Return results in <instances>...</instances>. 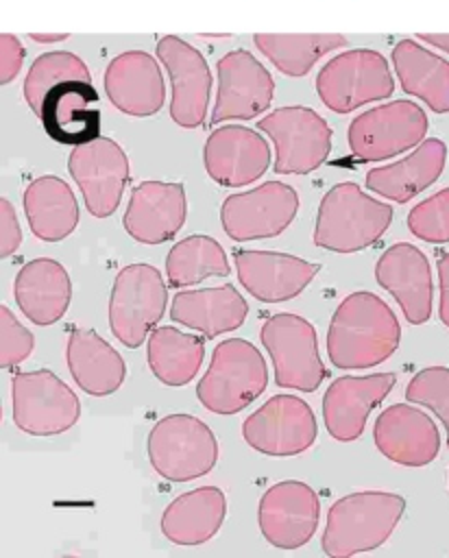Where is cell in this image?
<instances>
[{
	"label": "cell",
	"instance_id": "74e56055",
	"mask_svg": "<svg viewBox=\"0 0 449 558\" xmlns=\"http://www.w3.org/2000/svg\"><path fill=\"white\" fill-rule=\"evenodd\" d=\"M408 229L429 244L449 242V187H442L410 209Z\"/></svg>",
	"mask_w": 449,
	"mask_h": 558
},
{
	"label": "cell",
	"instance_id": "6da1fadb",
	"mask_svg": "<svg viewBox=\"0 0 449 558\" xmlns=\"http://www.w3.org/2000/svg\"><path fill=\"white\" fill-rule=\"evenodd\" d=\"M401 325L384 299L360 290L336 307L327 331V355L336 368H371L399 347Z\"/></svg>",
	"mask_w": 449,
	"mask_h": 558
},
{
	"label": "cell",
	"instance_id": "d6a6232c",
	"mask_svg": "<svg viewBox=\"0 0 449 558\" xmlns=\"http://www.w3.org/2000/svg\"><path fill=\"white\" fill-rule=\"evenodd\" d=\"M148 366L153 375L166 386H185L190 384L205 357L203 338L179 331L177 327H157L148 336L146 349Z\"/></svg>",
	"mask_w": 449,
	"mask_h": 558
},
{
	"label": "cell",
	"instance_id": "7402d4cb",
	"mask_svg": "<svg viewBox=\"0 0 449 558\" xmlns=\"http://www.w3.org/2000/svg\"><path fill=\"white\" fill-rule=\"evenodd\" d=\"M240 283L262 303H281L299 296L318 275L320 264L277 251H235Z\"/></svg>",
	"mask_w": 449,
	"mask_h": 558
},
{
	"label": "cell",
	"instance_id": "9a60e30c",
	"mask_svg": "<svg viewBox=\"0 0 449 558\" xmlns=\"http://www.w3.org/2000/svg\"><path fill=\"white\" fill-rule=\"evenodd\" d=\"M318 517L320 501L316 490L299 480L272 484L257 506L259 532L279 549L303 547L314 536Z\"/></svg>",
	"mask_w": 449,
	"mask_h": 558
},
{
	"label": "cell",
	"instance_id": "d4e9b609",
	"mask_svg": "<svg viewBox=\"0 0 449 558\" xmlns=\"http://www.w3.org/2000/svg\"><path fill=\"white\" fill-rule=\"evenodd\" d=\"M98 100L100 96L92 81L70 78L57 83L44 96L37 118L57 144H87L100 135Z\"/></svg>",
	"mask_w": 449,
	"mask_h": 558
},
{
	"label": "cell",
	"instance_id": "8fae6325",
	"mask_svg": "<svg viewBox=\"0 0 449 558\" xmlns=\"http://www.w3.org/2000/svg\"><path fill=\"white\" fill-rule=\"evenodd\" d=\"M427 116L412 100H392L355 116L347 140L357 161L397 157L425 140Z\"/></svg>",
	"mask_w": 449,
	"mask_h": 558
},
{
	"label": "cell",
	"instance_id": "9c48e42d",
	"mask_svg": "<svg viewBox=\"0 0 449 558\" xmlns=\"http://www.w3.org/2000/svg\"><path fill=\"white\" fill-rule=\"evenodd\" d=\"M11 408L17 429L31 436L63 434L81 418L76 392L46 368L13 375Z\"/></svg>",
	"mask_w": 449,
	"mask_h": 558
},
{
	"label": "cell",
	"instance_id": "ee69618b",
	"mask_svg": "<svg viewBox=\"0 0 449 558\" xmlns=\"http://www.w3.org/2000/svg\"><path fill=\"white\" fill-rule=\"evenodd\" d=\"M31 39L37 44H54L68 39V33H31Z\"/></svg>",
	"mask_w": 449,
	"mask_h": 558
},
{
	"label": "cell",
	"instance_id": "4fadbf2b",
	"mask_svg": "<svg viewBox=\"0 0 449 558\" xmlns=\"http://www.w3.org/2000/svg\"><path fill=\"white\" fill-rule=\"evenodd\" d=\"M318 434L316 416L307 401L294 395H275L242 423L248 447L264 456H299L307 451Z\"/></svg>",
	"mask_w": 449,
	"mask_h": 558
},
{
	"label": "cell",
	"instance_id": "b9f144b4",
	"mask_svg": "<svg viewBox=\"0 0 449 558\" xmlns=\"http://www.w3.org/2000/svg\"><path fill=\"white\" fill-rule=\"evenodd\" d=\"M438 283H440V301H438V316L445 327H449V253L438 257Z\"/></svg>",
	"mask_w": 449,
	"mask_h": 558
},
{
	"label": "cell",
	"instance_id": "83f0119b",
	"mask_svg": "<svg viewBox=\"0 0 449 558\" xmlns=\"http://www.w3.org/2000/svg\"><path fill=\"white\" fill-rule=\"evenodd\" d=\"M445 142L438 137H427L408 157L368 170L366 187L395 203H408L438 181L445 170Z\"/></svg>",
	"mask_w": 449,
	"mask_h": 558
},
{
	"label": "cell",
	"instance_id": "4dcf8cb0",
	"mask_svg": "<svg viewBox=\"0 0 449 558\" xmlns=\"http://www.w3.org/2000/svg\"><path fill=\"white\" fill-rule=\"evenodd\" d=\"M24 214L33 235L41 242H61L78 225V203L72 187L52 174L26 185Z\"/></svg>",
	"mask_w": 449,
	"mask_h": 558
},
{
	"label": "cell",
	"instance_id": "60d3db41",
	"mask_svg": "<svg viewBox=\"0 0 449 558\" xmlns=\"http://www.w3.org/2000/svg\"><path fill=\"white\" fill-rule=\"evenodd\" d=\"M22 244V229L9 198H0V255L9 257Z\"/></svg>",
	"mask_w": 449,
	"mask_h": 558
},
{
	"label": "cell",
	"instance_id": "836d02e7",
	"mask_svg": "<svg viewBox=\"0 0 449 558\" xmlns=\"http://www.w3.org/2000/svg\"><path fill=\"white\" fill-rule=\"evenodd\" d=\"M257 50L286 76H305L314 63L331 50L344 48L347 37L338 33H257Z\"/></svg>",
	"mask_w": 449,
	"mask_h": 558
},
{
	"label": "cell",
	"instance_id": "ab89813d",
	"mask_svg": "<svg viewBox=\"0 0 449 558\" xmlns=\"http://www.w3.org/2000/svg\"><path fill=\"white\" fill-rule=\"evenodd\" d=\"M24 54H26L24 46L15 35L11 33L0 35V83L2 85L11 83L17 76L24 63Z\"/></svg>",
	"mask_w": 449,
	"mask_h": 558
},
{
	"label": "cell",
	"instance_id": "3957f363",
	"mask_svg": "<svg viewBox=\"0 0 449 558\" xmlns=\"http://www.w3.org/2000/svg\"><path fill=\"white\" fill-rule=\"evenodd\" d=\"M390 222V205L368 196L353 181L336 183L320 198L314 244L333 253H355L373 246Z\"/></svg>",
	"mask_w": 449,
	"mask_h": 558
},
{
	"label": "cell",
	"instance_id": "484cf974",
	"mask_svg": "<svg viewBox=\"0 0 449 558\" xmlns=\"http://www.w3.org/2000/svg\"><path fill=\"white\" fill-rule=\"evenodd\" d=\"M13 294L20 312L31 323L46 327L68 312L72 301V281L57 259L37 257L17 270Z\"/></svg>",
	"mask_w": 449,
	"mask_h": 558
},
{
	"label": "cell",
	"instance_id": "ac0fdd59",
	"mask_svg": "<svg viewBox=\"0 0 449 558\" xmlns=\"http://www.w3.org/2000/svg\"><path fill=\"white\" fill-rule=\"evenodd\" d=\"M207 174L222 187H242L257 181L270 166V146L253 129L225 124L209 133L203 146Z\"/></svg>",
	"mask_w": 449,
	"mask_h": 558
},
{
	"label": "cell",
	"instance_id": "f1b7e54d",
	"mask_svg": "<svg viewBox=\"0 0 449 558\" xmlns=\"http://www.w3.org/2000/svg\"><path fill=\"white\" fill-rule=\"evenodd\" d=\"M227 497L218 486H201L172 499L161 514V532L174 545H203L218 534Z\"/></svg>",
	"mask_w": 449,
	"mask_h": 558
},
{
	"label": "cell",
	"instance_id": "cb8c5ba5",
	"mask_svg": "<svg viewBox=\"0 0 449 558\" xmlns=\"http://www.w3.org/2000/svg\"><path fill=\"white\" fill-rule=\"evenodd\" d=\"M373 440L379 453L401 466H425L436 460L440 449L436 423L410 403L386 408L375 418Z\"/></svg>",
	"mask_w": 449,
	"mask_h": 558
},
{
	"label": "cell",
	"instance_id": "44dd1931",
	"mask_svg": "<svg viewBox=\"0 0 449 558\" xmlns=\"http://www.w3.org/2000/svg\"><path fill=\"white\" fill-rule=\"evenodd\" d=\"M377 283L388 290L408 323L423 325L432 316L434 281L425 253L408 242L386 248L375 264Z\"/></svg>",
	"mask_w": 449,
	"mask_h": 558
},
{
	"label": "cell",
	"instance_id": "ffe728a7",
	"mask_svg": "<svg viewBox=\"0 0 449 558\" xmlns=\"http://www.w3.org/2000/svg\"><path fill=\"white\" fill-rule=\"evenodd\" d=\"M187 216L183 183L142 181L133 187L122 225L139 244H163L172 240Z\"/></svg>",
	"mask_w": 449,
	"mask_h": 558
},
{
	"label": "cell",
	"instance_id": "d590c367",
	"mask_svg": "<svg viewBox=\"0 0 449 558\" xmlns=\"http://www.w3.org/2000/svg\"><path fill=\"white\" fill-rule=\"evenodd\" d=\"M70 78L92 81V74L81 57H76L74 52H68V50H52V52L39 54L31 63L26 78H24V100L31 107V111L35 116H39L44 96L57 83H63Z\"/></svg>",
	"mask_w": 449,
	"mask_h": 558
},
{
	"label": "cell",
	"instance_id": "5bb4252c",
	"mask_svg": "<svg viewBox=\"0 0 449 558\" xmlns=\"http://www.w3.org/2000/svg\"><path fill=\"white\" fill-rule=\"evenodd\" d=\"M68 170L92 216L109 218L118 209L129 183V157L116 140L98 135L87 144L74 146L68 157Z\"/></svg>",
	"mask_w": 449,
	"mask_h": 558
},
{
	"label": "cell",
	"instance_id": "1f68e13d",
	"mask_svg": "<svg viewBox=\"0 0 449 558\" xmlns=\"http://www.w3.org/2000/svg\"><path fill=\"white\" fill-rule=\"evenodd\" d=\"M392 65L401 89L421 98L432 111L449 113V61L429 52L414 39L392 48Z\"/></svg>",
	"mask_w": 449,
	"mask_h": 558
},
{
	"label": "cell",
	"instance_id": "e0dca14e",
	"mask_svg": "<svg viewBox=\"0 0 449 558\" xmlns=\"http://www.w3.org/2000/svg\"><path fill=\"white\" fill-rule=\"evenodd\" d=\"M157 57L172 83L170 118L183 129L203 126L211 92V74L205 57L177 35L159 37Z\"/></svg>",
	"mask_w": 449,
	"mask_h": 558
},
{
	"label": "cell",
	"instance_id": "8992f818",
	"mask_svg": "<svg viewBox=\"0 0 449 558\" xmlns=\"http://www.w3.org/2000/svg\"><path fill=\"white\" fill-rule=\"evenodd\" d=\"M168 305V286L150 264L124 266L111 286L109 327L129 349H137L161 320Z\"/></svg>",
	"mask_w": 449,
	"mask_h": 558
},
{
	"label": "cell",
	"instance_id": "ba28073f",
	"mask_svg": "<svg viewBox=\"0 0 449 558\" xmlns=\"http://www.w3.org/2000/svg\"><path fill=\"white\" fill-rule=\"evenodd\" d=\"M316 92L333 113H349L366 102L384 100L395 92V78L381 52L353 48L329 59L318 76Z\"/></svg>",
	"mask_w": 449,
	"mask_h": 558
},
{
	"label": "cell",
	"instance_id": "f35d334b",
	"mask_svg": "<svg viewBox=\"0 0 449 558\" xmlns=\"http://www.w3.org/2000/svg\"><path fill=\"white\" fill-rule=\"evenodd\" d=\"M35 347L33 333L13 316V312L2 305L0 307V366L15 368L20 366Z\"/></svg>",
	"mask_w": 449,
	"mask_h": 558
},
{
	"label": "cell",
	"instance_id": "7a4b0ae2",
	"mask_svg": "<svg viewBox=\"0 0 449 558\" xmlns=\"http://www.w3.org/2000/svg\"><path fill=\"white\" fill-rule=\"evenodd\" d=\"M405 512V499L386 490H362L336 499L327 512L323 551L349 558L377 549L395 532Z\"/></svg>",
	"mask_w": 449,
	"mask_h": 558
},
{
	"label": "cell",
	"instance_id": "52a82bcc",
	"mask_svg": "<svg viewBox=\"0 0 449 558\" xmlns=\"http://www.w3.org/2000/svg\"><path fill=\"white\" fill-rule=\"evenodd\" d=\"M259 338L275 364L277 386L314 392L329 377L318 355L316 329L303 316L290 312L268 316L259 329Z\"/></svg>",
	"mask_w": 449,
	"mask_h": 558
},
{
	"label": "cell",
	"instance_id": "4316f807",
	"mask_svg": "<svg viewBox=\"0 0 449 558\" xmlns=\"http://www.w3.org/2000/svg\"><path fill=\"white\" fill-rule=\"evenodd\" d=\"M246 314L248 303L231 283L177 292L170 305V318L198 331L205 340L242 327Z\"/></svg>",
	"mask_w": 449,
	"mask_h": 558
},
{
	"label": "cell",
	"instance_id": "7c38bea8",
	"mask_svg": "<svg viewBox=\"0 0 449 558\" xmlns=\"http://www.w3.org/2000/svg\"><path fill=\"white\" fill-rule=\"evenodd\" d=\"M299 211V194L283 181H266L248 192L229 194L220 207L225 233L235 242L283 233Z\"/></svg>",
	"mask_w": 449,
	"mask_h": 558
},
{
	"label": "cell",
	"instance_id": "d6986e66",
	"mask_svg": "<svg viewBox=\"0 0 449 558\" xmlns=\"http://www.w3.org/2000/svg\"><path fill=\"white\" fill-rule=\"evenodd\" d=\"M395 384V373L344 375L333 379L323 395V418L329 436L340 442L360 438L368 414L388 397Z\"/></svg>",
	"mask_w": 449,
	"mask_h": 558
},
{
	"label": "cell",
	"instance_id": "8d00e7d4",
	"mask_svg": "<svg viewBox=\"0 0 449 558\" xmlns=\"http://www.w3.org/2000/svg\"><path fill=\"white\" fill-rule=\"evenodd\" d=\"M405 399L429 408L440 418V423L447 429V447H449V368L429 366L418 371L405 388Z\"/></svg>",
	"mask_w": 449,
	"mask_h": 558
},
{
	"label": "cell",
	"instance_id": "603a6c76",
	"mask_svg": "<svg viewBox=\"0 0 449 558\" xmlns=\"http://www.w3.org/2000/svg\"><path fill=\"white\" fill-rule=\"evenodd\" d=\"M105 94L111 105L135 118L155 116L166 102L161 68L150 52L126 50L113 57L105 70Z\"/></svg>",
	"mask_w": 449,
	"mask_h": 558
},
{
	"label": "cell",
	"instance_id": "7bdbcfd3",
	"mask_svg": "<svg viewBox=\"0 0 449 558\" xmlns=\"http://www.w3.org/2000/svg\"><path fill=\"white\" fill-rule=\"evenodd\" d=\"M416 37L442 52H449V33H418Z\"/></svg>",
	"mask_w": 449,
	"mask_h": 558
},
{
	"label": "cell",
	"instance_id": "277c9868",
	"mask_svg": "<svg viewBox=\"0 0 449 558\" xmlns=\"http://www.w3.org/2000/svg\"><path fill=\"white\" fill-rule=\"evenodd\" d=\"M268 386L266 360L244 338H227L216 344L211 362L196 386V397L214 414H238Z\"/></svg>",
	"mask_w": 449,
	"mask_h": 558
},
{
	"label": "cell",
	"instance_id": "2e32d148",
	"mask_svg": "<svg viewBox=\"0 0 449 558\" xmlns=\"http://www.w3.org/2000/svg\"><path fill=\"white\" fill-rule=\"evenodd\" d=\"M218 92L209 124L225 120H253L266 111L275 96L270 72L248 52L231 50L216 63Z\"/></svg>",
	"mask_w": 449,
	"mask_h": 558
},
{
	"label": "cell",
	"instance_id": "e575fe53",
	"mask_svg": "<svg viewBox=\"0 0 449 558\" xmlns=\"http://www.w3.org/2000/svg\"><path fill=\"white\" fill-rule=\"evenodd\" d=\"M225 248L209 235H187L166 255V275L172 288L201 283L207 277H229Z\"/></svg>",
	"mask_w": 449,
	"mask_h": 558
},
{
	"label": "cell",
	"instance_id": "f546056e",
	"mask_svg": "<svg viewBox=\"0 0 449 558\" xmlns=\"http://www.w3.org/2000/svg\"><path fill=\"white\" fill-rule=\"evenodd\" d=\"M65 362L78 388L94 397L113 395L126 375L122 355L94 329H72Z\"/></svg>",
	"mask_w": 449,
	"mask_h": 558
},
{
	"label": "cell",
	"instance_id": "30bf717a",
	"mask_svg": "<svg viewBox=\"0 0 449 558\" xmlns=\"http://www.w3.org/2000/svg\"><path fill=\"white\" fill-rule=\"evenodd\" d=\"M275 144L277 174H310L331 153V126L310 107H279L257 122Z\"/></svg>",
	"mask_w": 449,
	"mask_h": 558
},
{
	"label": "cell",
	"instance_id": "5b68a950",
	"mask_svg": "<svg viewBox=\"0 0 449 558\" xmlns=\"http://www.w3.org/2000/svg\"><path fill=\"white\" fill-rule=\"evenodd\" d=\"M148 460L170 482L207 475L218 460V440L209 425L192 414H168L148 434Z\"/></svg>",
	"mask_w": 449,
	"mask_h": 558
}]
</instances>
